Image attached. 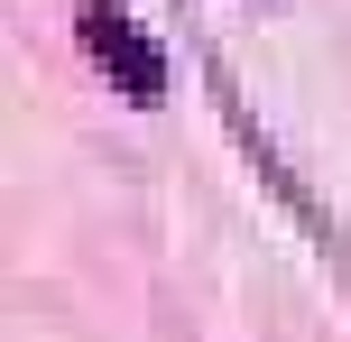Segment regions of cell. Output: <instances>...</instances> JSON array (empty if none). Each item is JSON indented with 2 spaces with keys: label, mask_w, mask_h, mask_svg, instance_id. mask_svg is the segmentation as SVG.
Wrapping results in <instances>:
<instances>
[{
  "label": "cell",
  "mask_w": 351,
  "mask_h": 342,
  "mask_svg": "<svg viewBox=\"0 0 351 342\" xmlns=\"http://www.w3.org/2000/svg\"><path fill=\"white\" fill-rule=\"evenodd\" d=\"M74 37H84V56H93V65H102L121 93H130V102H158V93H167V56H158V37H148L130 10H111V0H84Z\"/></svg>",
  "instance_id": "obj_1"
}]
</instances>
